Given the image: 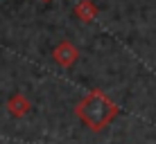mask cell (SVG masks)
Segmentation results:
<instances>
[{"instance_id":"1","label":"cell","mask_w":156,"mask_h":144,"mask_svg":"<svg viewBox=\"0 0 156 144\" xmlns=\"http://www.w3.org/2000/svg\"><path fill=\"white\" fill-rule=\"evenodd\" d=\"M113 113H115V106L100 92L88 95V97L79 104V108H77V115L95 131L102 129V126L113 117Z\"/></svg>"},{"instance_id":"2","label":"cell","mask_w":156,"mask_h":144,"mask_svg":"<svg viewBox=\"0 0 156 144\" xmlns=\"http://www.w3.org/2000/svg\"><path fill=\"white\" fill-rule=\"evenodd\" d=\"M75 16L82 18L84 23H90V20H95V16H98V7H95L90 0H82V2L75 7Z\"/></svg>"},{"instance_id":"3","label":"cell","mask_w":156,"mask_h":144,"mask_svg":"<svg viewBox=\"0 0 156 144\" xmlns=\"http://www.w3.org/2000/svg\"><path fill=\"white\" fill-rule=\"evenodd\" d=\"M55 59H57L59 63H63V65H70L75 59H77V50H75L70 43H61L55 50Z\"/></svg>"},{"instance_id":"4","label":"cell","mask_w":156,"mask_h":144,"mask_svg":"<svg viewBox=\"0 0 156 144\" xmlns=\"http://www.w3.org/2000/svg\"><path fill=\"white\" fill-rule=\"evenodd\" d=\"M41 2H52V0H41Z\"/></svg>"}]
</instances>
